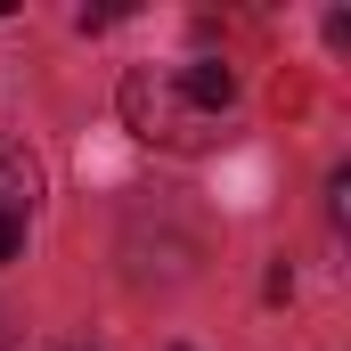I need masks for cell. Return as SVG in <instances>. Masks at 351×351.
Instances as JSON below:
<instances>
[{"mask_svg":"<svg viewBox=\"0 0 351 351\" xmlns=\"http://www.w3.org/2000/svg\"><path fill=\"white\" fill-rule=\"evenodd\" d=\"M33 196H41L33 156H25V147H0V221H25V213H33Z\"/></svg>","mask_w":351,"mask_h":351,"instance_id":"3957f363","label":"cell"},{"mask_svg":"<svg viewBox=\"0 0 351 351\" xmlns=\"http://www.w3.org/2000/svg\"><path fill=\"white\" fill-rule=\"evenodd\" d=\"M25 254V221H0V262H16Z\"/></svg>","mask_w":351,"mask_h":351,"instance_id":"277c9868","label":"cell"},{"mask_svg":"<svg viewBox=\"0 0 351 351\" xmlns=\"http://www.w3.org/2000/svg\"><path fill=\"white\" fill-rule=\"evenodd\" d=\"M123 123H131L147 147H180V156H196V147L221 139V114H204V106L180 90L172 66H131V74H123Z\"/></svg>","mask_w":351,"mask_h":351,"instance_id":"6da1fadb","label":"cell"},{"mask_svg":"<svg viewBox=\"0 0 351 351\" xmlns=\"http://www.w3.org/2000/svg\"><path fill=\"white\" fill-rule=\"evenodd\" d=\"M180 74V90L204 106V114H229V98H237V74L221 66V58H188V66H172Z\"/></svg>","mask_w":351,"mask_h":351,"instance_id":"7a4b0ae2","label":"cell"}]
</instances>
